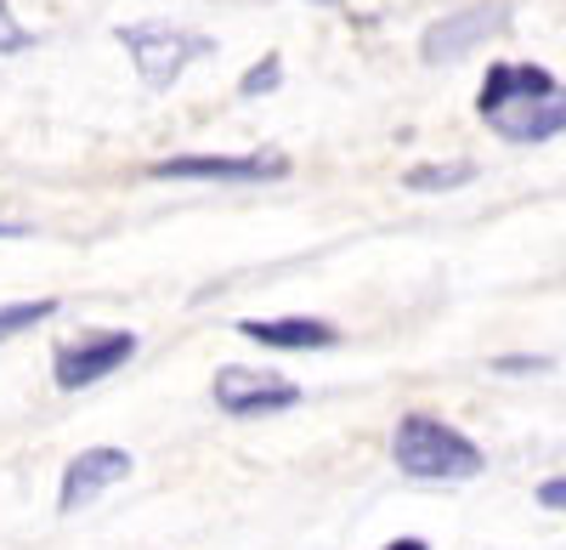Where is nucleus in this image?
<instances>
[{
    "label": "nucleus",
    "mask_w": 566,
    "mask_h": 550,
    "mask_svg": "<svg viewBox=\"0 0 566 550\" xmlns=\"http://www.w3.org/2000/svg\"><path fill=\"white\" fill-rule=\"evenodd\" d=\"M476 114L504 143H549V136L566 131V85L538 63L504 58V63H488L482 74Z\"/></svg>",
    "instance_id": "nucleus-1"
},
{
    "label": "nucleus",
    "mask_w": 566,
    "mask_h": 550,
    "mask_svg": "<svg viewBox=\"0 0 566 550\" xmlns=\"http://www.w3.org/2000/svg\"><path fill=\"white\" fill-rule=\"evenodd\" d=\"M391 454H397V471H408L419 482H470V477L488 471V454L464 432H453L448 421L424 415V408H413V415L397 421Z\"/></svg>",
    "instance_id": "nucleus-2"
},
{
    "label": "nucleus",
    "mask_w": 566,
    "mask_h": 550,
    "mask_svg": "<svg viewBox=\"0 0 566 550\" xmlns=\"http://www.w3.org/2000/svg\"><path fill=\"white\" fill-rule=\"evenodd\" d=\"M119 45L130 52V63H136V74H142V85H148V91H170L187 74V63H199V58L216 52L210 34L176 29V23H125L119 29Z\"/></svg>",
    "instance_id": "nucleus-3"
},
{
    "label": "nucleus",
    "mask_w": 566,
    "mask_h": 550,
    "mask_svg": "<svg viewBox=\"0 0 566 550\" xmlns=\"http://www.w3.org/2000/svg\"><path fill=\"white\" fill-rule=\"evenodd\" d=\"M510 29V0H476V7H459V12H442L431 29L419 34V58L424 63H459L470 58L476 45L499 40Z\"/></svg>",
    "instance_id": "nucleus-4"
},
{
    "label": "nucleus",
    "mask_w": 566,
    "mask_h": 550,
    "mask_svg": "<svg viewBox=\"0 0 566 550\" xmlns=\"http://www.w3.org/2000/svg\"><path fill=\"white\" fill-rule=\"evenodd\" d=\"M154 181H283L290 176V154L255 148V154H176L148 165Z\"/></svg>",
    "instance_id": "nucleus-5"
},
{
    "label": "nucleus",
    "mask_w": 566,
    "mask_h": 550,
    "mask_svg": "<svg viewBox=\"0 0 566 550\" xmlns=\"http://www.w3.org/2000/svg\"><path fill=\"white\" fill-rule=\"evenodd\" d=\"M136 352V335L130 330H91L69 346H57V386L63 392H85V386H97L108 381L119 363H130Z\"/></svg>",
    "instance_id": "nucleus-6"
},
{
    "label": "nucleus",
    "mask_w": 566,
    "mask_h": 550,
    "mask_svg": "<svg viewBox=\"0 0 566 550\" xmlns=\"http://www.w3.org/2000/svg\"><path fill=\"white\" fill-rule=\"evenodd\" d=\"M295 403L301 386L272 370H244V363L216 370V408H227V415H277V408H295Z\"/></svg>",
    "instance_id": "nucleus-7"
},
{
    "label": "nucleus",
    "mask_w": 566,
    "mask_h": 550,
    "mask_svg": "<svg viewBox=\"0 0 566 550\" xmlns=\"http://www.w3.org/2000/svg\"><path fill=\"white\" fill-rule=\"evenodd\" d=\"M125 477H130V454H125V448H85L80 460L63 471L57 506H63V511H80V506H91L103 488H114V482H125Z\"/></svg>",
    "instance_id": "nucleus-8"
},
{
    "label": "nucleus",
    "mask_w": 566,
    "mask_h": 550,
    "mask_svg": "<svg viewBox=\"0 0 566 550\" xmlns=\"http://www.w3.org/2000/svg\"><path fill=\"white\" fill-rule=\"evenodd\" d=\"M239 335L261 341V346H277V352H317V346L340 341V330L323 324V318H244Z\"/></svg>",
    "instance_id": "nucleus-9"
},
{
    "label": "nucleus",
    "mask_w": 566,
    "mask_h": 550,
    "mask_svg": "<svg viewBox=\"0 0 566 550\" xmlns=\"http://www.w3.org/2000/svg\"><path fill=\"white\" fill-rule=\"evenodd\" d=\"M464 181H476V165L470 159H431V165H413L402 176V188L408 194H453Z\"/></svg>",
    "instance_id": "nucleus-10"
},
{
    "label": "nucleus",
    "mask_w": 566,
    "mask_h": 550,
    "mask_svg": "<svg viewBox=\"0 0 566 550\" xmlns=\"http://www.w3.org/2000/svg\"><path fill=\"white\" fill-rule=\"evenodd\" d=\"M45 318H57V301H12V307H0V341L45 324Z\"/></svg>",
    "instance_id": "nucleus-11"
},
{
    "label": "nucleus",
    "mask_w": 566,
    "mask_h": 550,
    "mask_svg": "<svg viewBox=\"0 0 566 550\" xmlns=\"http://www.w3.org/2000/svg\"><path fill=\"white\" fill-rule=\"evenodd\" d=\"M277 85H283V58L266 52L261 63H250V69L239 74V97H266V91H277Z\"/></svg>",
    "instance_id": "nucleus-12"
},
{
    "label": "nucleus",
    "mask_w": 566,
    "mask_h": 550,
    "mask_svg": "<svg viewBox=\"0 0 566 550\" xmlns=\"http://www.w3.org/2000/svg\"><path fill=\"white\" fill-rule=\"evenodd\" d=\"M29 45H34V29H23L12 18V7L0 0V58H18V52H29Z\"/></svg>",
    "instance_id": "nucleus-13"
},
{
    "label": "nucleus",
    "mask_w": 566,
    "mask_h": 550,
    "mask_svg": "<svg viewBox=\"0 0 566 550\" xmlns=\"http://www.w3.org/2000/svg\"><path fill=\"white\" fill-rule=\"evenodd\" d=\"M493 370H499V375H544L549 357H499Z\"/></svg>",
    "instance_id": "nucleus-14"
},
{
    "label": "nucleus",
    "mask_w": 566,
    "mask_h": 550,
    "mask_svg": "<svg viewBox=\"0 0 566 550\" xmlns=\"http://www.w3.org/2000/svg\"><path fill=\"white\" fill-rule=\"evenodd\" d=\"M538 506L544 511H566V471L549 477V482H538Z\"/></svg>",
    "instance_id": "nucleus-15"
},
{
    "label": "nucleus",
    "mask_w": 566,
    "mask_h": 550,
    "mask_svg": "<svg viewBox=\"0 0 566 550\" xmlns=\"http://www.w3.org/2000/svg\"><path fill=\"white\" fill-rule=\"evenodd\" d=\"M23 234H29L23 221H0V239H23Z\"/></svg>",
    "instance_id": "nucleus-16"
},
{
    "label": "nucleus",
    "mask_w": 566,
    "mask_h": 550,
    "mask_svg": "<svg viewBox=\"0 0 566 550\" xmlns=\"http://www.w3.org/2000/svg\"><path fill=\"white\" fill-rule=\"evenodd\" d=\"M386 550H431L424 539H397V544H386Z\"/></svg>",
    "instance_id": "nucleus-17"
},
{
    "label": "nucleus",
    "mask_w": 566,
    "mask_h": 550,
    "mask_svg": "<svg viewBox=\"0 0 566 550\" xmlns=\"http://www.w3.org/2000/svg\"><path fill=\"white\" fill-rule=\"evenodd\" d=\"M317 7H340V0H317Z\"/></svg>",
    "instance_id": "nucleus-18"
}]
</instances>
